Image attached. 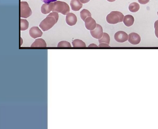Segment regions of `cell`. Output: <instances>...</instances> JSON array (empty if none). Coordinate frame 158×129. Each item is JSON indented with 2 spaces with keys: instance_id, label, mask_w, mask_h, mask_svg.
Segmentation results:
<instances>
[{
  "instance_id": "cell-5",
  "label": "cell",
  "mask_w": 158,
  "mask_h": 129,
  "mask_svg": "<svg viewBox=\"0 0 158 129\" xmlns=\"http://www.w3.org/2000/svg\"><path fill=\"white\" fill-rule=\"evenodd\" d=\"M129 35L123 31H118L114 35L115 40L118 43H124L128 40Z\"/></svg>"
},
{
  "instance_id": "cell-16",
  "label": "cell",
  "mask_w": 158,
  "mask_h": 129,
  "mask_svg": "<svg viewBox=\"0 0 158 129\" xmlns=\"http://www.w3.org/2000/svg\"><path fill=\"white\" fill-rule=\"evenodd\" d=\"M140 9V5L137 2H133L129 6V10L131 12H137Z\"/></svg>"
},
{
  "instance_id": "cell-24",
  "label": "cell",
  "mask_w": 158,
  "mask_h": 129,
  "mask_svg": "<svg viewBox=\"0 0 158 129\" xmlns=\"http://www.w3.org/2000/svg\"><path fill=\"white\" fill-rule=\"evenodd\" d=\"M99 47H110L109 44L107 43H100L99 44Z\"/></svg>"
},
{
  "instance_id": "cell-3",
  "label": "cell",
  "mask_w": 158,
  "mask_h": 129,
  "mask_svg": "<svg viewBox=\"0 0 158 129\" xmlns=\"http://www.w3.org/2000/svg\"><path fill=\"white\" fill-rule=\"evenodd\" d=\"M57 22L58 21L54 16L48 15L41 22L39 27L42 29V30L46 31L51 29L57 23Z\"/></svg>"
},
{
  "instance_id": "cell-28",
  "label": "cell",
  "mask_w": 158,
  "mask_h": 129,
  "mask_svg": "<svg viewBox=\"0 0 158 129\" xmlns=\"http://www.w3.org/2000/svg\"><path fill=\"white\" fill-rule=\"evenodd\" d=\"M107 1H109V2H112L115 1L116 0H107Z\"/></svg>"
},
{
  "instance_id": "cell-18",
  "label": "cell",
  "mask_w": 158,
  "mask_h": 129,
  "mask_svg": "<svg viewBox=\"0 0 158 129\" xmlns=\"http://www.w3.org/2000/svg\"><path fill=\"white\" fill-rule=\"evenodd\" d=\"M72 44L73 47H86L85 43L80 39H75L73 40Z\"/></svg>"
},
{
  "instance_id": "cell-10",
  "label": "cell",
  "mask_w": 158,
  "mask_h": 129,
  "mask_svg": "<svg viewBox=\"0 0 158 129\" xmlns=\"http://www.w3.org/2000/svg\"><path fill=\"white\" fill-rule=\"evenodd\" d=\"M54 2L50 3H45L43 4L41 7V11L43 14H47L50 13L54 9Z\"/></svg>"
},
{
  "instance_id": "cell-14",
  "label": "cell",
  "mask_w": 158,
  "mask_h": 129,
  "mask_svg": "<svg viewBox=\"0 0 158 129\" xmlns=\"http://www.w3.org/2000/svg\"><path fill=\"white\" fill-rule=\"evenodd\" d=\"M47 44L46 43L45 41L43 39L40 38L37 39L32 44L31 47H46Z\"/></svg>"
},
{
  "instance_id": "cell-22",
  "label": "cell",
  "mask_w": 158,
  "mask_h": 129,
  "mask_svg": "<svg viewBox=\"0 0 158 129\" xmlns=\"http://www.w3.org/2000/svg\"><path fill=\"white\" fill-rule=\"evenodd\" d=\"M49 16H54L55 18H56V20H57L58 22V18H59V16H58V12H52L50 13V14H49Z\"/></svg>"
},
{
  "instance_id": "cell-2",
  "label": "cell",
  "mask_w": 158,
  "mask_h": 129,
  "mask_svg": "<svg viewBox=\"0 0 158 129\" xmlns=\"http://www.w3.org/2000/svg\"><path fill=\"white\" fill-rule=\"evenodd\" d=\"M124 16L122 12L115 11L109 14L107 16V22L110 24H116L123 22Z\"/></svg>"
},
{
  "instance_id": "cell-27",
  "label": "cell",
  "mask_w": 158,
  "mask_h": 129,
  "mask_svg": "<svg viewBox=\"0 0 158 129\" xmlns=\"http://www.w3.org/2000/svg\"><path fill=\"white\" fill-rule=\"evenodd\" d=\"M88 47H97V45L95 44H91L88 45Z\"/></svg>"
},
{
  "instance_id": "cell-23",
  "label": "cell",
  "mask_w": 158,
  "mask_h": 129,
  "mask_svg": "<svg viewBox=\"0 0 158 129\" xmlns=\"http://www.w3.org/2000/svg\"><path fill=\"white\" fill-rule=\"evenodd\" d=\"M150 0H138V2L141 5H145L146 3H148Z\"/></svg>"
},
{
  "instance_id": "cell-6",
  "label": "cell",
  "mask_w": 158,
  "mask_h": 129,
  "mask_svg": "<svg viewBox=\"0 0 158 129\" xmlns=\"http://www.w3.org/2000/svg\"><path fill=\"white\" fill-rule=\"evenodd\" d=\"M91 36L95 39H100L103 35V29L100 25L97 24L96 27L93 30L90 31Z\"/></svg>"
},
{
  "instance_id": "cell-25",
  "label": "cell",
  "mask_w": 158,
  "mask_h": 129,
  "mask_svg": "<svg viewBox=\"0 0 158 129\" xmlns=\"http://www.w3.org/2000/svg\"><path fill=\"white\" fill-rule=\"evenodd\" d=\"M44 3H50V2H54L57 0H41Z\"/></svg>"
},
{
  "instance_id": "cell-1",
  "label": "cell",
  "mask_w": 158,
  "mask_h": 129,
  "mask_svg": "<svg viewBox=\"0 0 158 129\" xmlns=\"http://www.w3.org/2000/svg\"><path fill=\"white\" fill-rule=\"evenodd\" d=\"M54 6L52 11V12L61 13L64 15H67L69 13H70V7L66 2L56 1L54 2Z\"/></svg>"
},
{
  "instance_id": "cell-4",
  "label": "cell",
  "mask_w": 158,
  "mask_h": 129,
  "mask_svg": "<svg viewBox=\"0 0 158 129\" xmlns=\"http://www.w3.org/2000/svg\"><path fill=\"white\" fill-rule=\"evenodd\" d=\"M32 15V11L27 2H21V18H28Z\"/></svg>"
},
{
  "instance_id": "cell-15",
  "label": "cell",
  "mask_w": 158,
  "mask_h": 129,
  "mask_svg": "<svg viewBox=\"0 0 158 129\" xmlns=\"http://www.w3.org/2000/svg\"><path fill=\"white\" fill-rule=\"evenodd\" d=\"M80 18L84 22H85V20L91 16V12L87 9L82 10V11L80 12Z\"/></svg>"
},
{
  "instance_id": "cell-13",
  "label": "cell",
  "mask_w": 158,
  "mask_h": 129,
  "mask_svg": "<svg viewBox=\"0 0 158 129\" xmlns=\"http://www.w3.org/2000/svg\"><path fill=\"white\" fill-rule=\"evenodd\" d=\"M123 22L125 26L127 27L131 26L133 25L134 24V18L131 15H127L125 16L123 20Z\"/></svg>"
},
{
  "instance_id": "cell-29",
  "label": "cell",
  "mask_w": 158,
  "mask_h": 129,
  "mask_svg": "<svg viewBox=\"0 0 158 129\" xmlns=\"http://www.w3.org/2000/svg\"><path fill=\"white\" fill-rule=\"evenodd\" d=\"M21 45H22V38H21Z\"/></svg>"
},
{
  "instance_id": "cell-11",
  "label": "cell",
  "mask_w": 158,
  "mask_h": 129,
  "mask_svg": "<svg viewBox=\"0 0 158 129\" xmlns=\"http://www.w3.org/2000/svg\"><path fill=\"white\" fill-rule=\"evenodd\" d=\"M77 17L73 13H69L66 16V22L69 26H73L77 22Z\"/></svg>"
},
{
  "instance_id": "cell-17",
  "label": "cell",
  "mask_w": 158,
  "mask_h": 129,
  "mask_svg": "<svg viewBox=\"0 0 158 129\" xmlns=\"http://www.w3.org/2000/svg\"><path fill=\"white\" fill-rule=\"evenodd\" d=\"M110 42V37L109 35L107 34L106 33H103V35L101 38L99 39V43H107L109 44Z\"/></svg>"
},
{
  "instance_id": "cell-9",
  "label": "cell",
  "mask_w": 158,
  "mask_h": 129,
  "mask_svg": "<svg viewBox=\"0 0 158 129\" xmlns=\"http://www.w3.org/2000/svg\"><path fill=\"white\" fill-rule=\"evenodd\" d=\"M29 34L32 38L36 39L37 37H42L43 33V31L40 29L39 27L34 26L30 29Z\"/></svg>"
},
{
  "instance_id": "cell-7",
  "label": "cell",
  "mask_w": 158,
  "mask_h": 129,
  "mask_svg": "<svg viewBox=\"0 0 158 129\" xmlns=\"http://www.w3.org/2000/svg\"><path fill=\"white\" fill-rule=\"evenodd\" d=\"M84 22H85V27L88 30H93L96 27L97 24L94 19L92 18L91 16L86 18Z\"/></svg>"
},
{
  "instance_id": "cell-19",
  "label": "cell",
  "mask_w": 158,
  "mask_h": 129,
  "mask_svg": "<svg viewBox=\"0 0 158 129\" xmlns=\"http://www.w3.org/2000/svg\"><path fill=\"white\" fill-rule=\"evenodd\" d=\"M29 26V23L27 20L24 18H21V31L27 30Z\"/></svg>"
},
{
  "instance_id": "cell-21",
  "label": "cell",
  "mask_w": 158,
  "mask_h": 129,
  "mask_svg": "<svg viewBox=\"0 0 158 129\" xmlns=\"http://www.w3.org/2000/svg\"><path fill=\"white\" fill-rule=\"evenodd\" d=\"M155 36L158 38V20L154 22Z\"/></svg>"
},
{
  "instance_id": "cell-30",
  "label": "cell",
  "mask_w": 158,
  "mask_h": 129,
  "mask_svg": "<svg viewBox=\"0 0 158 129\" xmlns=\"http://www.w3.org/2000/svg\"><path fill=\"white\" fill-rule=\"evenodd\" d=\"M157 14H158V12H157Z\"/></svg>"
},
{
  "instance_id": "cell-12",
  "label": "cell",
  "mask_w": 158,
  "mask_h": 129,
  "mask_svg": "<svg viewBox=\"0 0 158 129\" xmlns=\"http://www.w3.org/2000/svg\"><path fill=\"white\" fill-rule=\"evenodd\" d=\"M71 9L74 11H77L82 8V3L80 0H71L70 2Z\"/></svg>"
},
{
  "instance_id": "cell-20",
  "label": "cell",
  "mask_w": 158,
  "mask_h": 129,
  "mask_svg": "<svg viewBox=\"0 0 158 129\" xmlns=\"http://www.w3.org/2000/svg\"><path fill=\"white\" fill-rule=\"evenodd\" d=\"M58 47H71L70 43L67 41H61L58 43Z\"/></svg>"
},
{
  "instance_id": "cell-26",
  "label": "cell",
  "mask_w": 158,
  "mask_h": 129,
  "mask_svg": "<svg viewBox=\"0 0 158 129\" xmlns=\"http://www.w3.org/2000/svg\"><path fill=\"white\" fill-rule=\"evenodd\" d=\"M80 1L82 3H86L88 2L90 0H80Z\"/></svg>"
},
{
  "instance_id": "cell-8",
  "label": "cell",
  "mask_w": 158,
  "mask_h": 129,
  "mask_svg": "<svg viewBox=\"0 0 158 129\" xmlns=\"http://www.w3.org/2000/svg\"><path fill=\"white\" fill-rule=\"evenodd\" d=\"M128 41L133 45H137L140 43L141 37L140 35L136 33H131L129 35Z\"/></svg>"
}]
</instances>
